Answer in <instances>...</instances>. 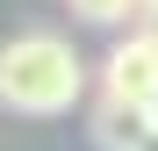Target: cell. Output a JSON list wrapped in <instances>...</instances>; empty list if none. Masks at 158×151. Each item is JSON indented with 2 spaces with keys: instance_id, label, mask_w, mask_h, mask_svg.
Wrapping results in <instances>:
<instances>
[{
  "instance_id": "cell-1",
  "label": "cell",
  "mask_w": 158,
  "mask_h": 151,
  "mask_svg": "<svg viewBox=\"0 0 158 151\" xmlns=\"http://www.w3.org/2000/svg\"><path fill=\"white\" fill-rule=\"evenodd\" d=\"M86 94V58L58 29H22L0 43V108L15 115H72Z\"/></svg>"
},
{
  "instance_id": "cell-5",
  "label": "cell",
  "mask_w": 158,
  "mask_h": 151,
  "mask_svg": "<svg viewBox=\"0 0 158 151\" xmlns=\"http://www.w3.org/2000/svg\"><path fill=\"white\" fill-rule=\"evenodd\" d=\"M137 29H144V36L158 43V0H144V15H137Z\"/></svg>"
},
{
  "instance_id": "cell-4",
  "label": "cell",
  "mask_w": 158,
  "mask_h": 151,
  "mask_svg": "<svg viewBox=\"0 0 158 151\" xmlns=\"http://www.w3.org/2000/svg\"><path fill=\"white\" fill-rule=\"evenodd\" d=\"M79 22H94V29H122V22L144 15V0H65Z\"/></svg>"
},
{
  "instance_id": "cell-6",
  "label": "cell",
  "mask_w": 158,
  "mask_h": 151,
  "mask_svg": "<svg viewBox=\"0 0 158 151\" xmlns=\"http://www.w3.org/2000/svg\"><path fill=\"white\" fill-rule=\"evenodd\" d=\"M151 130H158V101H151Z\"/></svg>"
},
{
  "instance_id": "cell-3",
  "label": "cell",
  "mask_w": 158,
  "mask_h": 151,
  "mask_svg": "<svg viewBox=\"0 0 158 151\" xmlns=\"http://www.w3.org/2000/svg\"><path fill=\"white\" fill-rule=\"evenodd\" d=\"M151 130V108H137V101H115V94H94V115H86V137L101 151H137Z\"/></svg>"
},
{
  "instance_id": "cell-2",
  "label": "cell",
  "mask_w": 158,
  "mask_h": 151,
  "mask_svg": "<svg viewBox=\"0 0 158 151\" xmlns=\"http://www.w3.org/2000/svg\"><path fill=\"white\" fill-rule=\"evenodd\" d=\"M101 94L137 101V108H151V101H158V43H151L144 29L115 36V50L101 58Z\"/></svg>"
}]
</instances>
